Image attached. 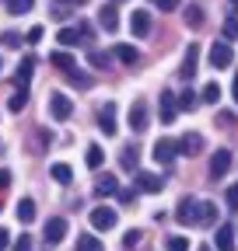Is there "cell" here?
Instances as JSON below:
<instances>
[{
	"label": "cell",
	"mask_w": 238,
	"mask_h": 251,
	"mask_svg": "<svg viewBox=\"0 0 238 251\" xmlns=\"http://www.w3.org/2000/svg\"><path fill=\"white\" fill-rule=\"evenodd\" d=\"M175 112H178L175 94H172V91H161V119H165V122H172V119H175Z\"/></svg>",
	"instance_id": "cell-20"
},
{
	"label": "cell",
	"mask_w": 238,
	"mask_h": 251,
	"mask_svg": "<svg viewBox=\"0 0 238 251\" xmlns=\"http://www.w3.org/2000/svg\"><path fill=\"white\" fill-rule=\"evenodd\" d=\"M28 42H39L42 39V25H35V28H28V35H25Z\"/></svg>",
	"instance_id": "cell-41"
},
{
	"label": "cell",
	"mask_w": 238,
	"mask_h": 251,
	"mask_svg": "<svg viewBox=\"0 0 238 251\" xmlns=\"http://www.w3.org/2000/svg\"><path fill=\"white\" fill-rule=\"evenodd\" d=\"M4 188H11V171H0V192Z\"/></svg>",
	"instance_id": "cell-44"
},
{
	"label": "cell",
	"mask_w": 238,
	"mask_h": 251,
	"mask_svg": "<svg viewBox=\"0 0 238 251\" xmlns=\"http://www.w3.org/2000/svg\"><path fill=\"white\" fill-rule=\"evenodd\" d=\"M231 94H235V105H238V70H235V84H231Z\"/></svg>",
	"instance_id": "cell-47"
},
{
	"label": "cell",
	"mask_w": 238,
	"mask_h": 251,
	"mask_svg": "<svg viewBox=\"0 0 238 251\" xmlns=\"http://www.w3.org/2000/svg\"><path fill=\"white\" fill-rule=\"evenodd\" d=\"M56 39L70 49V46H77V42H81V28H60V35H56Z\"/></svg>",
	"instance_id": "cell-27"
},
{
	"label": "cell",
	"mask_w": 238,
	"mask_h": 251,
	"mask_svg": "<svg viewBox=\"0 0 238 251\" xmlns=\"http://www.w3.org/2000/svg\"><path fill=\"white\" fill-rule=\"evenodd\" d=\"M130 31H133L137 39L151 35V11H133V18H130Z\"/></svg>",
	"instance_id": "cell-11"
},
{
	"label": "cell",
	"mask_w": 238,
	"mask_h": 251,
	"mask_svg": "<svg viewBox=\"0 0 238 251\" xmlns=\"http://www.w3.org/2000/svg\"><path fill=\"white\" fill-rule=\"evenodd\" d=\"M231 171V150H217L210 157V178H224Z\"/></svg>",
	"instance_id": "cell-10"
},
{
	"label": "cell",
	"mask_w": 238,
	"mask_h": 251,
	"mask_svg": "<svg viewBox=\"0 0 238 251\" xmlns=\"http://www.w3.org/2000/svg\"><path fill=\"white\" fill-rule=\"evenodd\" d=\"M116 209H109V206H98V209H91V227L95 230H112L116 227Z\"/></svg>",
	"instance_id": "cell-6"
},
{
	"label": "cell",
	"mask_w": 238,
	"mask_h": 251,
	"mask_svg": "<svg viewBox=\"0 0 238 251\" xmlns=\"http://www.w3.org/2000/svg\"><path fill=\"white\" fill-rule=\"evenodd\" d=\"M175 220H178V224H186V227H214L217 224V206L186 196L182 202H178V209H175Z\"/></svg>",
	"instance_id": "cell-1"
},
{
	"label": "cell",
	"mask_w": 238,
	"mask_h": 251,
	"mask_svg": "<svg viewBox=\"0 0 238 251\" xmlns=\"http://www.w3.org/2000/svg\"><path fill=\"white\" fill-rule=\"evenodd\" d=\"M32 67H35L32 56H25V59L18 63V84H28V77H32Z\"/></svg>",
	"instance_id": "cell-28"
},
{
	"label": "cell",
	"mask_w": 238,
	"mask_h": 251,
	"mask_svg": "<svg viewBox=\"0 0 238 251\" xmlns=\"http://www.w3.org/2000/svg\"><path fill=\"white\" fill-rule=\"evenodd\" d=\"M200 101H203V105H217V101H221V84L210 80V84L200 91Z\"/></svg>",
	"instance_id": "cell-22"
},
{
	"label": "cell",
	"mask_w": 238,
	"mask_h": 251,
	"mask_svg": "<svg viewBox=\"0 0 238 251\" xmlns=\"http://www.w3.org/2000/svg\"><path fill=\"white\" fill-rule=\"evenodd\" d=\"M88 59H91V67H98V70H102V67H109V56H105V52H98V49L88 52Z\"/></svg>",
	"instance_id": "cell-33"
},
{
	"label": "cell",
	"mask_w": 238,
	"mask_h": 251,
	"mask_svg": "<svg viewBox=\"0 0 238 251\" xmlns=\"http://www.w3.org/2000/svg\"><path fill=\"white\" fill-rule=\"evenodd\" d=\"M70 4H88V0H70Z\"/></svg>",
	"instance_id": "cell-48"
},
{
	"label": "cell",
	"mask_w": 238,
	"mask_h": 251,
	"mask_svg": "<svg viewBox=\"0 0 238 251\" xmlns=\"http://www.w3.org/2000/svg\"><path fill=\"white\" fill-rule=\"evenodd\" d=\"M49 115L56 119V122H67L70 115H74V101L67 98V94H49Z\"/></svg>",
	"instance_id": "cell-2"
},
{
	"label": "cell",
	"mask_w": 238,
	"mask_h": 251,
	"mask_svg": "<svg viewBox=\"0 0 238 251\" xmlns=\"http://www.w3.org/2000/svg\"><path fill=\"white\" fill-rule=\"evenodd\" d=\"M186 25H189V28H203V25H207V18H203V7H200V4L186 7Z\"/></svg>",
	"instance_id": "cell-24"
},
{
	"label": "cell",
	"mask_w": 238,
	"mask_h": 251,
	"mask_svg": "<svg viewBox=\"0 0 238 251\" xmlns=\"http://www.w3.org/2000/svg\"><path fill=\"white\" fill-rule=\"evenodd\" d=\"M165 251H189V237H178V234L168 237L165 241Z\"/></svg>",
	"instance_id": "cell-31"
},
{
	"label": "cell",
	"mask_w": 238,
	"mask_h": 251,
	"mask_svg": "<svg viewBox=\"0 0 238 251\" xmlns=\"http://www.w3.org/2000/svg\"><path fill=\"white\" fill-rule=\"evenodd\" d=\"M224 39H238V21H235V18L224 21Z\"/></svg>",
	"instance_id": "cell-38"
},
{
	"label": "cell",
	"mask_w": 238,
	"mask_h": 251,
	"mask_svg": "<svg viewBox=\"0 0 238 251\" xmlns=\"http://www.w3.org/2000/svg\"><path fill=\"white\" fill-rule=\"evenodd\" d=\"M67 80H70V84H77V87H88V84H91V80H88V77H77L74 70L67 74Z\"/></svg>",
	"instance_id": "cell-42"
},
{
	"label": "cell",
	"mask_w": 238,
	"mask_h": 251,
	"mask_svg": "<svg viewBox=\"0 0 238 251\" xmlns=\"http://www.w3.org/2000/svg\"><path fill=\"white\" fill-rule=\"evenodd\" d=\"M178 108H186V112H193L196 105H200V94H193V91H182L178 94V101H175Z\"/></svg>",
	"instance_id": "cell-29"
},
{
	"label": "cell",
	"mask_w": 238,
	"mask_h": 251,
	"mask_svg": "<svg viewBox=\"0 0 238 251\" xmlns=\"http://www.w3.org/2000/svg\"><path fill=\"white\" fill-rule=\"evenodd\" d=\"M7 244H11V234H7L4 227H0V248H7Z\"/></svg>",
	"instance_id": "cell-46"
},
{
	"label": "cell",
	"mask_w": 238,
	"mask_h": 251,
	"mask_svg": "<svg viewBox=\"0 0 238 251\" xmlns=\"http://www.w3.org/2000/svg\"><path fill=\"white\" fill-rule=\"evenodd\" d=\"M49 175H53V181H60V185H70V178H74L70 164H53V168H49Z\"/></svg>",
	"instance_id": "cell-25"
},
{
	"label": "cell",
	"mask_w": 238,
	"mask_h": 251,
	"mask_svg": "<svg viewBox=\"0 0 238 251\" xmlns=\"http://www.w3.org/2000/svg\"><path fill=\"white\" fill-rule=\"evenodd\" d=\"M14 213H18L21 224H32V220H35V199H21V202L14 206Z\"/></svg>",
	"instance_id": "cell-21"
},
{
	"label": "cell",
	"mask_w": 238,
	"mask_h": 251,
	"mask_svg": "<svg viewBox=\"0 0 238 251\" xmlns=\"http://www.w3.org/2000/svg\"><path fill=\"white\" fill-rule=\"evenodd\" d=\"M32 4H35V0H7V11H11V14H28V11H32Z\"/></svg>",
	"instance_id": "cell-30"
},
{
	"label": "cell",
	"mask_w": 238,
	"mask_h": 251,
	"mask_svg": "<svg viewBox=\"0 0 238 251\" xmlns=\"http://www.w3.org/2000/svg\"><path fill=\"white\" fill-rule=\"evenodd\" d=\"M49 18H56V21H67V18H70V7H67V4H53Z\"/></svg>",
	"instance_id": "cell-35"
},
{
	"label": "cell",
	"mask_w": 238,
	"mask_h": 251,
	"mask_svg": "<svg viewBox=\"0 0 238 251\" xmlns=\"http://www.w3.org/2000/svg\"><path fill=\"white\" fill-rule=\"evenodd\" d=\"M95 192H98V196H116V192H119V181H116V175H98V181H95Z\"/></svg>",
	"instance_id": "cell-16"
},
{
	"label": "cell",
	"mask_w": 238,
	"mask_h": 251,
	"mask_svg": "<svg viewBox=\"0 0 238 251\" xmlns=\"http://www.w3.org/2000/svg\"><path fill=\"white\" fill-rule=\"evenodd\" d=\"M130 129L133 133H144L147 129V101H133L130 105Z\"/></svg>",
	"instance_id": "cell-13"
},
{
	"label": "cell",
	"mask_w": 238,
	"mask_h": 251,
	"mask_svg": "<svg viewBox=\"0 0 238 251\" xmlns=\"http://www.w3.org/2000/svg\"><path fill=\"white\" fill-rule=\"evenodd\" d=\"M217 119H221L224 126H231V122H235V115H231V112H217Z\"/></svg>",
	"instance_id": "cell-45"
},
{
	"label": "cell",
	"mask_w": 238,
	"mask_h": 251,
	"mask_svg": "<svg viewBox=\"0 0 238 251\" xmlns=\"http://www.w3.org/2000/svg\"><path fill=\"white\" fill-rule=\"evenodd\" d=\"M137 175V192H147V196H154V192H161L165 188V181H161V175H154V171H133Z\"/></svg>",
	"instance_id": "cell-3"
},
{
	"label": "cell",
	"mask_w": 238,
	"mask_h": 251,
	"mask_svg": "<svg viewBox=\"0 0 238 251\" xmlns=\"http://www.w3.org/2000/svg\"><path fill=\"white\" fill-rule=\"evenodd\" d=\"M228 209H231V213H238V181L228 188Z\"/></svg>",
	"instance_id": "cell-36"
},
{
	"label": "cell",
	"mask_w": 238,
	"mask_h": 251,
	"mask_svg": "<svg viewBox=\"0 0 238 251\" xmlns=\"http://www.w3.org/2000/svg\"><path fill=\"white\" fill-rule=\"evenodd\" d=\"M98 129L105 136H116V129H119V122H116V101H105L98 108Z\"/></svg>",
	"instance_id": "cell-4"
},
{
	"label": "cell",
	"mask_w": 238,
	"mask_h": 251,
	"mask_svg": "<svg viewBox=\"0 0 238 251\" xmlns=\"http://www.w3.org/2000/svg\"><path fill=\"white\" fill-rule=\"evenodd\" d=\"M119 202H123V206H130V202H137V188H133V192H130V188H119Z\"/></svg>",
	"instance_id": "cell-37"
},
{
	"label": "cell",
	"mask_w": 238,
	"mask_h": 251,
	"mask_svg": "<svg viewBox=\"0 0 238 251\" xmlns=\"http://www.w3.org/2000/svg\"><path fill=\"white\" fill-rule=\"evenodd\" d=\"M137 161H140L137 147H123V153H119V164H123L126 171H137Z\"/></svg>",
	"instance_id": "cell-23"
},
{
	"label": "cell",
	"mask_w": 238,
	"mask_h": 251,
	"mask_svg": "<svg viewBox=\"0 0 238 251\" xmlns=\"http://www.w3.org/2000/svg\"><path fill=\"white\" fill-rule=\"evenodd\" d=\"M63 237H67V220H63V216L46 220V244H60Z\"/></svg>",
	"instance_id": "cell-9"
},
{
	"label": "cell",
	"mask_w": 238,
	"mask_h": 251,
	"mask_svg": "<svg viewBox=\"0 0 238 251\" xmlns=\"http://www.w3.org/2000/svg\"><path fill=\"white\" fill-rule=\"evenodd\" d=\"M0 42H4L7 49H18V46H21V35H18V31H4V35H0Z\"/></svg>",
	"instance_id": "cell-34"
},
{
	"label": "cell",
	"mask_w": 238,
	"mask_h": 251,
	"mask_svg": "<svg viewBox=\"0 0 238 251\" xmlns=\"http://www.w3.org/2000/svg\"><path fill=\"white\" fill-rule=\"evenodd\" d=\"M112 4H123V0H112Z\"/></svg>",
	"instance_id": "cell-49"
},
{
	"label": "cell",
	"mask_w": 238,
	"mask_h": 251,
	"mask_svg": "<svg viewBox=\"0 0 238 251\" xmlns=\"http://www.w3.org/2000/svg\"><path fill=\"white\" fill-rule=\"evenodd\" d=\"M217 251H235V230L228 224L217 227Z\"/></svg>",
	"instance_id": "cell-17"
},
{
	"label": "cell",
	"mask_w": 238,
	"mask_h": 251,
	"mask_svg": "<svg viewBox=\"0 0 238 251\" xmlns=\"http://www.w3.org/2000/svg\"><path fill=\"white\" fill-rule=\"evenodd\" d=\"M178 143V153H186V157H196V153H203V147H207V140L200 136V133H186L182 140H175Z\"/></svg>",
	"instance_id": "cell-8"
},
{
	"label": "cell",
	"mask_w": 238,
	"mask_h": 251,
	"mask_svg": "<svg viewBox=\"0 0 238 251\" xmlns=\"http://www.w3.org/2000/svg\"><path fill=\"white\" fill-rule=\"evenodd\" d=\"M196 63H200V46L196 42H189V49H186V56H182V80H193V74H196Z\"/></svg>",
	"instance_id": "cell-12"
},
{
	"label": "cell",
	"mask_w": 238,
	"mask_h": 251,
	"mask_svg": "<svg viewBox=\"0 0 238 251\" xmlns=\"http://www.w3.org/2000/svg\"><path fill=\"white\" fill-rule=\"evenodd\" d=\"M151 157H154L158 164H172L175 157H178V143H175V140H168V136H161V140L154 143V153H151Z\"/></svg>",
	"instance_id": "cell-5"
},
{
	"label": "cell",
	"mask_w": 238,
	"mask_h": 251,
	"mask_svg": "<svg viewBox=\"0 0 238 251\" xmlns=\"http://www.w3.org/2000/svg\"><path fill=\"white\" fill-rule=\"evenodd\" d=\"M77 251H105V244L98 237H91V234H81L77 237Z\"/></svg>",
	"instance_id": "cell-26"
},
{
	"label": "cell",
	"mask_w": 238,
	"mask_h": 251,
	"mask_svg": "<svg viewBox=\"0 0 238 251\" xmlns=\"http://www.w3.org/2000/svg\"><path fill=\"white\" fill-rule=\"evenodd\" d=\"M84 161H88V168H91V171H98V168L105 164V150H102L98 143H91V147H88V153H84Z\"/></svg>",
	"instance_id": "cell-19"
},
{
	"label": "cell",
	"mask_w": 238,
	"mask_h": 251,
	"mask_svg": "<svg viewBox=\"0 0 238 251\" xmlns=\"http://www.w3.org/2000/svg\"><path fill=\"white\" fill-rule=\"evenodd\" d=\"M11 251H32V241H28V234H21L18 241H14V248Z\"/></svg>",
	"instance_id": "cell-39"
},
{
	"label": "cell",
	"mask_w": 238,
	"mask_h": 251,
	"mask_svg": "<svg viewBox=\"0 0 238 251\" xmlns=\"http://www.w3.org/2000/svg\"><path fill=\"white\" fill-rule=\"evenodd\" d=\"M140 237H144L140 230H126V237H123V244H126V248H133V244H137Z\"/></svg>",
	"instance_id": "cell-40"
},
{
	"label": "cell",
	"mask_w": 238,
	"mask_h": 251,
	"mask_svg": "<svg viewBox=\"0 0 238 251\" xmlns=\"http://www.w3.org/2000/svg\"><path fill=\"white\" fill-rule=\"evenodd\" d=\"M49 63H53V67H56V70H63V74H70V70L77 67V63H74V56H70V52H49Z\"/></svg>",
	"instance_id": "cell-18"
},
{
	"label": "cell",
	"mask_w": 238,
	"mask_h": 251,
	"mask_svg": "<svg viewBox=\"0 0 238 251\" xmlns=\"http://www.w3.org/2000/svg\"><path fill=\"white\" fill-rule=\"evenodd\" d=\"M116 59L126 63V67H137V63H140V52H137L133 46H126V42H119V46H116Z\"/></svg>",
	"instance_id": "cell-15"
},
{
	"label": "cell",
	"mask_w": 238,
	"mask_h": 251,
	"mask_svg": "<svg viewBox=\"0 0 238 251\" xmlns=\"http://www.w3.org/2000/svg\"><path fill=\"white\" fill-rule=\"evenodd\" d=\"M200 251H210V248H200Z\"/></svg>",
	"instance_id": "cell-50"
},
{
	"label": "cell",
	"mask_w": 238,
	"mask_h": 251,
	"mask_svg": "<svg viewBox=\"0 0 238 251\" xmlns=\"http://www.w3.org/2000/svg\"><path fill=\"white\" fill-rule=\"evenodd\" d=\"M154 4H158L161 11H175V7H178V0H154Z\"/></svg>",
	"instance_id": "cell-43"
},
{
	"label": "cell",
	"mask_w": 238,
	"mask_h": 251,
	"mask_svg": "<svg viewBox=\"0 0 238 251\" xmlns=\"http://www.w3.org/2000/svg\"><path fill=\"white\" fill-rule=\"evenodd\" d=\"M25 105H28V91H18V94H14V98L7 101V108H11V112H21Z\"/></svg>",
	"instance_id": "cell-32"
},
{
	"label": "cell",
	"mask_w": 238,
	"mask_h": 251,
	"mask_svg": "<svg viewBox=\"0 0 238 251\" xmlns=\"http://www.w3.org/2000/svg\"><path fill=\"white\" fill-rule=\"evenodd\" d=\"M231 59H235L231 46H228V42H214V49H210V67H214V70H224V67H231Z\"/></svg>",
	"instance_id": "cell-7"
},
{
	"label": "cell",
	"mask_w": 238,
	"mask_h": 251,
	"mask_svg": "<svg viewBox=\"0 0 238 251\" xmlns=\"http://www.w3.org/2000/svg\"><path fill=\"white\" fill-rule=\"evenodd\" d=\"M98 25L109 31V35H112V31L119 28V14H116V4H105L102 11H98Z\"/></svg>",
	"instance_id": "cell-14"
},
{
	"label": "cell",
	"mask_w": 238,
	"mask_h": 251,
	"mask_svg": "<svg viewBox=\"0 0 238 251\" xmlns=\"http://www.w3.org/2000/svg\"><path fill=\"white\" fill-rule=\"evenodd\" d=\"M0 67H4V59H0Z\"/></svg>",
	"instance_id": "cell-51"
}]
</instances>
